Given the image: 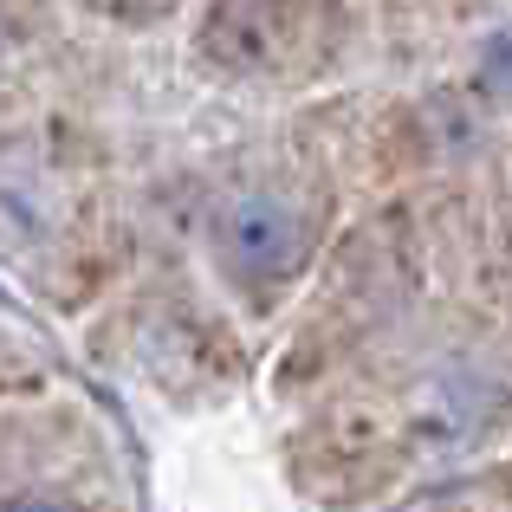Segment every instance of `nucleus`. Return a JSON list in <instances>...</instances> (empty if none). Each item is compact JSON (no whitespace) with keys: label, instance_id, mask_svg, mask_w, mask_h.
I'll list each match as a JSON object with an SVG mask.
<instances>
[{"label":"nucleus","instance_id":"obj_4","mask_svg":"<svg viewBox=\"0 0 512 512\" xmlns=\"http://www.w3.org/2000/svg\"><path fill=\"white\" fill-rule=\"evenodd\" d=\"M85 7H98V13H150V0H85Z\"/></svg>","mask_w":512,"mask_h":512},{"label":"nucleus","instance_id":"obj_1","mask_svg":"<svg viewBox=\"0 0 512 512\" xmlns=\"http://www.w3.org/2000/svg\"><path fill=\"white\" fill-rule=\"evenodd\" d=\"M325 39V0H214L201 52L227 72H305Z\"/></svg>","mask_w":512,"mask_h":512},{"label":"nucleus","instance_id":"obj_3","mask_svg":"<svg viewBox=\"0 0 512 512\" xmlns=\"http://www.w3.org/2000/svg\"><path fill=\"white\" fill-rule=\"evenodd\" d=\"M480 85H487L493 98H506V104H512V20H506V26H493L487 46H480Z\"/></svg>","mask_w":512,"mask_h":512},{"label":"nucleus","instance_id":"obj_5","mask_svg":"<svg viewBox=\"0 0 512 512\" xmlns=\"http://www.w3.org/2000/svg\"><path fill=\"white\" fill-rule=\"evenodd\" d=\"M7 512H65V506H59V500H13Z\"/></svg>","mask_w":512,"mask_h":512},{"label":"nucleus","instance_id":"obj_2","mask_svg":"<svg viewBox=\"0 0 512 512\" xmlns=\"http://www.w3.org/2000/svg\"><path fill=\"white\" fill-rule=\"evenodd\" d=\"M305 253H312V221H305V208H292L286 195H247V201L227 208L221 260L240 286H253V292L286 286L305 266Z\"/></svg>","mask_w":512,"mask_h":512}]
</instances>
